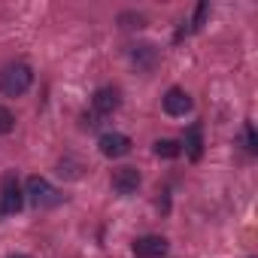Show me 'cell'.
I'll return each instance as SVG.
<instances>
[{
  "instance_id": "obj_13",
  "label": "cell",
  "mask_w": 258,
  "mask_h": 258,
  "mask_svg": "<svg viewBox=\"0 0 258 258\" xmlns=\"http://www.w3.org/2000/svg\"><path fill=\"white\" fill-rule=\"evenodd\" d=\"M204 16H207V4H201V7H198V16H195V25H191V31H201V25H204Z\"/></svg>"
},
{
  "instance_id": "obj_11",
  "label": "cell",
  "mask_w": 258,
  "mask_h": 258,
  "mask_svg": "<svg viewBox=\"0 0 258 258\" xmlns=\"http://www.w3.org/2000/svg\"><path fill=\"white\" fill-rule=\"evenodd\" d=\"M13 127H16V115L7 106H0V134H10Z\"/></svg>"
},
{
  "instance_id": "obj_14",
  "label": "cell",
  "mask_w": 258,
  "mask_h": 258,
  "mask_svg": "<svg viewBox=\"0 0 258 258\" xmlns=\"http://www.w3.org/2000/svg\"><path fill=\"white\" fill-rule=\"evenodd\" d=\"M10 258H28V255H10Z\"/></svg>"
},
{
  "instance_id": "obj_2",
  "label": "cell",
  "mask_w": 258,
  "mask_h": 258,
  "mask_svg": "<svg viewBox=\"0 0 258 258\" xmlns=\"http://www.w3.org/2000/svg\"><path fill=\"white\" fill-rule=\"evenodd\" d=\"M22 204H25V195H22V188H19V179H16L13 173L4 176V182H0V216L19 213Z\"/></svg>"
},
{
  "instance_id": "obj_5",
  "label": "cell",
  "mask_w": 258,
  "mask_h": 258,
  "mask_svg": "<svg viewBox=\"0 0 258 258\" xmlns=\"http://www.w3.org/2000/svg\"><path fill=\"white\" fill-rule=\"evenodd\" d=\"M97 146H100V152L106 155V158H124L127 152H131V137H124V134H103L100 140H97Z\"/></svg>"
},
{
  "instance_id": "obj_12",
  "label": "cell",
  "mask_w": 258,
  "mask_h": 258,
  "mask_svg": "<svg viewBox=\"0 0 258 258\" xmlns=\"http://www.w3.org/2000/svg\"><path fill=\"white\" fill-rule=\"evenodd\" d=\"M243 134H246V149H249V152H255V149H258V140H255V127H252V124H246V131H243Z\"/></svg>"
},
{
  "instance_id": "obj_7",
  "label": "cell",
  "mask_w": 258,
  "mask_h": 258,
  "mask_svg": "<svg viewBox=\"0 0 258 258\" xmlns=\"http://www.w3.org/2000/svg\"><path fill=\"white\" fill-rule=\"evenodd\" d=\"M191 109V97H188V91H182V88H170L167 94H164V112L167 115H185Z\"/></svg>"
},
{
  "instance_id": "obj_1",
  "label": "cell",
  "mask_w": 258,
  "mask_h": 258,
  "mask_svg": "<svg viewBox=\"0 0 258 258\" xmlns=\"http://www.w3.org/2000/svg\"><path fill=\"white\" fill-rule=\"evenodd\" d=\"M31 82H34V73H31L28 64H10V67L0 70V91H4L7 97L25 94L31 88Z\"/></svg>"
},
{
  "instance_id": "obj_6",
  "label": "cell",
  "mask_w": 258,
  "mask_h": 258,
  "mask_svg": "<svg viewBox=\"0 0 258 258\" xmlns=\"http://www.w3.org/2000/svg\"><path fill=\"white\" fill-rule=\"evenodd\" d=\"M112 188L118 195H134L140 188V170L137 167H118L112 173Z\"/></svg>"
},
{
  "instance_id": "obj_3",
  "label": "cell",
  "mask_w": 258,
  "mask_h": 258,
  "mask_svg": "<svg viewBox=\"0 0 258 258\" xmlns=\"http://www.w3.org/2000/svg\"><path fill=\"white\" fill-rule=\"evenodd\" d=\"M28 198L37 204V207H55V204H61V195L49 185V179H43V176H31L28 179Z\"/></svg>"
},
{
  "instance_id": "obj_8",
  "label": "cell",
  "mask_w": 258,
  "mask_h": 258,
  "mask_svg": "<svg viewBox=\"0 0 258 258\" xmlns=\"http://www.w3.org/2000/svg\"><path fill=\"white\" fill-rule=\"evenodd\" d=\"M91 103H94V112H100V115H109V112H115V109H118V103H121V97H118V88H97Z\"/></svg>"
},
{
  "instance_id": "obj_9",
  "label": "cell",
  "mask_w": 258,
  "mask_h": 258,
  "mask_svg": "<svg viewBox=\"0 0 258 258\" xmlns=\"http://www.w3.org/2000/svg\"><path fill=\"white\" fill-rule=\"evenodd\" d=\"M155 155L158 158H179L182 155V146L176 140H158L155 143Z\"/></svg>"
},
{
  "instance_id": "obj_10",
  "label": "cell",
  "mask_w": 258,
  "mask_h": 258,
  "mask_svg": "<svg viewBox=\"0 0 258 258\" xmlns=\"http://www.w3.org/2000/svg\"><path fill=\"white\" fill-rule=\"evenodd\" d=\"M185 146H188V155L198 161L201 158V152H204V140H201V124H195L191 131H188V140H185Z\"/></svg>"
},
{
  "instance_id": "obj_4",
  "label": "cell",
  "mask_w": 258,
  "mask_h": 258,
  "mask_svg": "<svg viewBox=\"0 0 258 258\" xmlns=\"http://www.w3.org/2000/svg\"><path fill=\"white\" fill-rule=\"evenodd\" d=\"M167 240L164 237H158V234H149V237H140V240H134V246H131V252L137 255V258H164L167 255Z\"/></svg>"
}]
</instances>
